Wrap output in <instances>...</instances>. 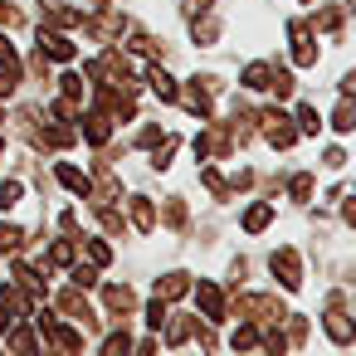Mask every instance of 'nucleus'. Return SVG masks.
Returning a JSON list of instances; mask_svg holds the SVG:
<instances>
[{
	"mask_svg": "<svg viewBox=\"0 0 356 356\" xmlns=\"http://www.w3.org/2000/svg\"><path fill=\"white\" fill-rule=\"evenodd\" d=\"M327 337H332V341H341V346L356 337V332H351V322H346V312H341V302H332V312H327Z\"/></svg>",
	"mask_w": 356,
	"mask_h": 356,
	"instance_id": "9d476101",
	"label": "nucleus"
},
{
	"mask_svg": "<svg viewBox=\"0 0 356 356\" xmlns=\"http://www.w3.org/2000/svg\"><path fill=\"white\" fill-rule=\"evenodd\" d=\"M35 322H40L44 332H49V341H54V346H64V351H83V337H79L74 327H64L59 317H49L44 307H40V317H35Z\"/></svg>",
	"mask_w": 356,
	"mask_h": 356,
	"instance_id": "f03ea898",
	"label": "nucleus"
},
{
	"mask_svg": "<svg viewBox=\"0 0 356 356\" xmlns=\"http://www.w3.org/2000/svg\"><path fill=\"white\" fill-rule=\"evenodd\" d=\"M200 181H205V186H210L215 195H229V186L220 181V171H210V166H205V171H200Z\"/></svg>",
	"mask_w": 356,
	"mask_h": 356,
	"instance_id": "72a5a7b5",
	"label": "nucleus"
},
{
	"mask_svg": "<svg viewBox=\"0 0 356 356\" xmlns=\"http://www.w3.org/2000/svg\"><path fill=\"white\" fill-rule=\"evenodd\" d=\"M268 268L278 273V283H283L288 293H293V288L302 283V264H298V254H293V249H278V254L268 259Z\"/></svg>",
	"mask_w": 356,
	"mask_h": 356,
	"instance_id": "39448f33",
	"label": "nucleus"
},
{
	"mask_svg": "<svg viewBox=\"0 0 356 356\" xmlns=\"http://www.w3.org/2000/svg\"><path fill=\"white\" fill-rule=\"evenodd\" d=\"M186 337H191V322H186V317H176V322L166 327V341H171V346H181Z\"/></svg>",
	"mask_w": 356,
	"mask_h": 356,
	"instance_id": "bb28decb",
	"label": "nucleus"
},
{
	"mask_svg": "<svg viewBox=\"0 0 356 356\" xmlns=\"http://www.w3.org/2000/svg\"><path fill=\"white\" fill-rule=\"evenodd\" d=\"M147 322H152V327H161V322H166V302H161V298L147 307Z\"/></svg>",
	"mask_w": 356,
	"mask_h": 356,
	"instance_id": "e433bc0d",
	"label": "nucleus"
},
{
	"mask_svg": "<svg viewBox=\"0 0 356 356\" xmlns=\"http://www.w3.org/2000/svg\"><path fill=\"white\" fill-rule=\"evenodd\" d=\"M332 127H337V132H351V127H356V108H351L346 93H341V103H337V113H332Z\"/></svg>",
	"mask_w": 356,
	"mask_h": 356,
	"instance_id": "f3484780",
	"label": "nucleus"
},
{
	"mask_svg": "<svg viewBox=\"0 0 356 356\" xmlns=\"http://www.w3.org/2000/svg\"><path fill=\"white\" fill-rule=\"evenodd\" d=\"M83 137H88L93 147H103V142L113 137V127H108V113H88V118H83Z\"/></svg>",
	"mask_w": 356,
	"mask_h": 356,
	"instance_id": "9b49d317",
	"label": "nucleus"
},
{
	"mask_svg": "<svg viewBox=\"0 0 356 356\" xmlns=\"http://www.w3.org/2000/svg\"><path fill=\"white\" fill-rule=\"evenodd\" d=\"M191 35H195V44H200V40L210 44V40L220 35V25H215V20H200V15H195V20H191Z\"/></svg>",
	"mask_w": 356,
	"mask_h": 356,
	"instance_id": "5701e85b",
	"label": "nucleus"
},
{
	"mask_svg": "<svg viewBox=\"0 0 356 356\" xmlns=\"http://www.w3.org/2000/svg\"><path fill=\"white\" fill-rule=\"evenodd\" d=\"M195 302H200V312H205L210 322H225V293H220L215 283H200V288H195Z\"/></svg>",
	"mask_w": 356,
	"mask_h": 356,
	"instance_id": "0eeeda50",
	"label": "nucleus"
},
{
	"mask_svg": "<svg viewBox=\"0 0 356 356\" xmlns=\"http://www.w3.org/2000/svg\"><path fill=\"white\" fill-rule=\"evenodd\" d=\"M15 278H20V288H25L30 298H40V293H44V278H40L30 264H15Z\"/></svg>",
	"mask_w": 356,
	"mask_h": 356,
	"instance_id": "a211bd4d",
	"label": "nucleus"
},
{
	"mask_svg": "<svg viewBox=\"0 0 356 356\" xmlns=\"http://www.w3.org/2000/svg\"><path fill=\"white\" fill-rule=\"evenodd\" d=\"M210 6H215V0H186V15H191V20H195V15H205V10H210Z\"/></svg>",
	"mask_w": 356,
	"mask_h": 356,
	"instance_id": "58836bf2",
	"label": "nucleus"
},
{
	"mask_svg": "<svg viewBox=\"0 0 356 356\" xmlns=\"http://www.w3.org/2000/svg\"><path fill=\"white\" fill-rule=\"evenodd\" d=\"M20 244H25L20 225H0V254H20Z\"/></svg>",
	"mask_w": 356,
	"mask_h": 356,
	"instance_id": "6ab92c4d",
	"label": "nucleus"
},
{
	"mask_svg": "<svg viewBox=\"0 0 356 356\" xmlns=\"http://www.w3.org/2000/svg\"><path fill=\"white\" fill-rule=\"evenodd\" d=\"M229 341H234V351H249V346H259V332H254V327H239Z\"/></svg>",
	"mask_w": 356,
	"mask_h": 356,
	"instance_id": "cd10ccee",
	"label": "nucleus"
},
{
	"mask_svg": "<svg viewBox=\"0 0 356 356\" xmlns=\"http://www.w3.org/2000/svg\"><path fill=\"white\" fill-rule=\"evenodd\" d=\"M103 351H108V356H122V351H132V337H127V332H113V337L103 341Z\"/></svg>",
	"mask_w": 356,
	"mask_h": 356,
	"instance_id": "393cba45",
	"label": "nucleus"
},
{
	"mask_svg": "<svg viewBox=\"0 0 356 356\" xmlns=\"http://www.w3.org/2000/svg\"><path fill=\"white\" fill-rule=\"evenodd\" d=\"M10 327H15V307L0 298V332H10Z\"/></svg>",
	"mask_w": 356,
	"mask_h": 356,
	"instance_id": "4c0bfd02",
	"label": "nucleus"
},
{
	"mask_svg": "<svg viewBox=\"0 0 356 356\" xmlns=\"http://www.w3.org/2000/svg\"><path fill=\"white\" fill-rule=\"evenodd\" d=\"M103 298H108V307H113V312H132V302H137L127 283H108V288H103Z\"/></svg>",
	"mask_w": 356,
	"mask_h": 356,
	"instance_id": "ddd939ff",
	"label": "nucleus"
},
{
	"mask_svg": "<svg viewBox=\"0 0 356 356\" xmlns=\"http://www.w3.org/2000/svg\"><path fill=\"white\" fill-rule=\"evenodd\" d=\"M49 264H54V268H69V264H74V239H59V244L49 249Z\"/></svg>",
	"mask_w": 356,
	"mask_h": 356,
	"instance_id": "4be33fe9",
	"label": "nucleus"
},
{
	"mask_svg": "<svg viewBox=\"0 0 356 356\" xmlns=\"http://www.w3.org/2000/svg\"><path fill=\"white\" fill-rule=\"evenodd\" d=\"M10 346H15V351H35V332H25V327L10 332Z\"/></svg>",
	"mask_w": 356,
	"mask_h": 356,
	"instance_id": "f704fd0d",
	"label": "nucleus"
},
{
	"mask_svg": "<svg viewBox=\"0 0 356 356\" xmlns=\"http://www.w3.org/2000/svg\"><path fill=\"white\" fill-rule=\"evenodd\" d=\"M288 191H293V200H312V176H307V171H302V176H293V186H288Z\"/></svg>",
	"mask_w": 356,
	"mask_h": 356,
	"instance_id": "a878e982",
	"label": "nucleus"
},
{
	"mask_svg": "<svg viewBox=\"0 0 356 356\" xmlns=\"http://www.w3.org/2000/svg\"><path fill=\"white\" fill-rule=\"evenodd\" d=\"M44 25L49 30H74V25H83V10H69V6H59V0H49V6H44Z\"/></svg>",
	"mask_w": 356,
	"mask_h": 356,
	"instance_id": "6e6552de",
	"label": "nucleus"
},
{
	"mask_svg": "<svg viewBox=\"0 0 356 356\" xmlns=\"http://www.w3.org/2000/svg\"><path fill=\"white\" fill-rule=\"evenodd\" d=\"M298 132H317V113H312L307 103L298 108Z\"/></svg>",
	"mask_w": 356,
	"mask_h": 356,
	"instance_id": "473e14b6",
	"label": "nucleus"
},
{
	"mask_svg": "<svg viewBox=\"0 0 356 356\" xmlns=\"http://www.w3.org/2000/svg\"><path fill=\"white\" fill-rule=\"evenodd\" d=\"M20 200V181H0V210H10Z\"/></svg>",
	"mask_w": 356,
	"mask_h": 356,
	"instance_id": "c85d7f7f",
	"label": "nucleus"
},
{
	"mask_svg": "<svg viewBox=\"0 0 356 356\" xmlns=\"http://www.w3.org/2000/svg\"><path fill=\"white\" fill-rule=\"evenodd\" d=\"M59 181H64L69 191H79V195H88V186H93V181L79 171V166H59Z\"/></svg>",
	"mask_w": 356,
	"mask_h": 356,
	"instance_id": "aec40b11",
	"label": "nucleus"
},
{
	"mask_svg": "<svg viewBox=\"0 0 356 356\" xmlns=\"http://www.w3.org/2000/svg\"><path fill=\"white\" fill-rule=\"evenodd\" d=\"M312 25H317V30H337V25H341V6H332V10H322V15H317Z\"/></svg>",
	"mask_w": 356,
	"mask_h": 356,
	"instance_id": "c756f323",
	"label": "nucleus"
},
{
	"mask_svg": "<svg viewBox=\"0 0 356 356\" xmlns=\"http://www.w3.org/2000/svg\"><path fill=\"white\" fill-rule=\"evenodd\" d=\"M74 283H79V288H93V283H98V268H93V264H88V268H74Z\"/></svg>",
	"mask_w": 356,
	"mask_h": 356,
	"instance_id": "c9c22d12",
	"label": "nucleus"
},
{
	"mask_svg": "<svg viewBox=\"0 0 356 356\" xmlns=\"http://www.w3.org/2000/svg\"><path fill=\"white\" fill-rule=\"evenodd\" d=\"M59 307H64L69 317H79V322H93V307L83 302V293H79V288H69V293H59Z\"/></svg>",
	"mask_w": 356,
	"mask_h": 356,
	"instance_id": "f8f14e48",
	"label": "nucleus"
},
{
	"mask_svg": "<svg viewBox=\"0 0 356 356\" xmlns=\"http://www.w3.org/2000/svg\"><path fill=\"white\" fill-rule=\"evenodd\" d=\"M132 225H137L142 234L156 225V210H152V200H147V195H132Z\"/></svg>",
	"mask_w": 356,
	"mask_h": 356,
	"instance_id": "4468645a",
	"label": "nucleus"
},
{
	"mask_svg": "<svg viewBox=\"0 0 356 356\" xmlns=\"http://www.w3.org/2000/svg\"><path fill=\"white\" fill-rule=\"evenodd\" d=\"M147 79H152V88H156V98H166V103H176V98H181V88L171 83V74H161V69H152Z\"/></svg>",
	"mask_w": 356,
	"mask_h": 356,
	"instance_id": "dca6fc26",
	"label": "nucleus"
},
{
	"mask_svg": "<svg viewBox=\"0 0 356 356\" xmlns=\"http://www.w3.org/2000/svg\"><path fill=\"white\" fill-rule=\"evenodd\" d=\"M40 49H44V59H59V64H69V59L79 54V44H74L69 35H59V30H44V25H40Z\"/></svg>",
	"mask_w": 356,
	"mask_h": 356,
	"instance_id": "7ed1b4c3",
	"label": "nucleus"
},
{
	"mask_svg": "<svg viewBox=\"0 0 356 356\" xmlns=\"http://www.w3.org/2000/svg\"><path fill=\"white\" fill-rule=\"evenodd\" d=\"M191 293V273H166V278H156V298L161 302H176V298H186Z\"/></svg>",
	"mask_w": 356,
	"mask_h": 356,
	"instance_id": "1a4fd4ad",
	"label": "nucleus"
},
{
	"mask_svg": "<svg viewBox=\"0 0 356 356\" xmlns=\"http://www.w3.org/2000/svg\"><path fill=\"white\" fill-rule=\"evenodd\" d=\"M166 225H171V229L186 225V205H181V200H166Z\"/></svg>",
	"mask_w": 356,
	"mask_h": 356,
	"instance_id": "2f4dec72",
	"label": "nucleus"
},
{
	"mask_svg": "<svg viewBox=\"0 0 356 356\" xmlns=\"http://www.w3.org/2000/svg\"><path fill=\"white\" fill-rule=\"evenodd\" d=\"M20 15H15V6H6V0H0V25H15Z\"/></svg>",
	"mask_w": 356,
	"mask_h": 356,
	"instance_id": "ea45409f",
	"label": "nucleus"
},
{
	"mask_svg": "<svg viewBox=\"0 0 356 356\" xmlns=\"http://www.w3.org/2000/svg\"><path fill=\"white\" fill-rule=\"evenodd\" d=\"M288 35H293V64H302V69H307V64H317V49H312V30H307L302 20H293V25H288Z\"/></svg>",
	"mask_w": 356,
	"mask_h": 356,
	"instance_id": "423d86ee",
	"label": "nucleus"
},
{
	"mask_svg": "<svg viewBox=\"0 0 356 356\" xmlns=\"http://www.w3.org/2000/svg\"><path fill=\"white\" fill-rule=\"evenodd\" d=\"M59 83H64V98H74V103L83 98V79H79V74H64Z\"/></svg>",
	"mask_w": 356,
	"mask_h": 356,
	"instance_id": "7c9ffc66",
	"label": "nucleus"
},
{
	"mask_svg": "<svg viewBox=\"0 0 356 356\" xmlns=\"http://www.w3.org/2000/svg\"><path fill=\"white\" fill-rule=\"evenodd\" d=\"M268 220H273V205H249V210H244V229H249V234L268 229Z\"/></svg>",
	"mask_w": 356,
	"mask_h": 356,
	"instance_id": "2eb2a0df",
	"label": "nucleus"
},
{
	"mask_svg": "<svg viewBox=\"0 0 356 356\" xmlns=\"http://www.w3.org/2000/svg\"><path fill=\"white\" fill-rule=\"evenodd\" d=\"M244 88H268V64H249L244 69Z\"/></svg>",
	"mask_w": 356,
	"mask_h": 356,
	"instance_id": "b1692460",
	"label": "nucleus"
},
{
	"mask_svg": "<svg viewBox=\"0 0 356 356\" xmlns=\"http://www.w3.org/2000/svg\"><path fill=\"white\" fill-rule=\"evenodd\" d=\"M239 317H259V322H278V317H288V312L278 307V298H264V293H249V298H239Z\"/></svg>",
	"mask_w": 356,
	"mask_h": 356,
	"instance_id": "f257e3e1",
	"label": "nucleus"
},
{
	"mask_svg": "<svg viewBox=\"0 0 356 356\" xmlns=\"http://www.w3.org/2000/svg\"><path fill=\"white\" fill-rule=\"evenodd\" d=\"M259 122H264V137H268L273 147H293V142H298V127H288V118H283L278 108H268Z\"/></svg>",
	"mask_w": 356,
	"mask_h": 356,
	"instance_id": "20e7f679",
	"label": "nucleus"
},
{
	"mask_svg": "<svg viewBox=\"0 0 356 356\" xmlns=\"http://www.w3.org/2000/svg\"><path fill=\"white\" fill-rule=\"evenodd\" d=\"M83 254H88V264H93V268H103V264H113V249H108L103 239H83Z\"/></svg>",
	"mask_w": 356,
	"mask_h": 356,
	"instance_id": "412c9836",
	"label": "nucleus"
}]
</instances>
